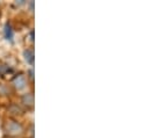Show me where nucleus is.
<instances>
[{"label": "nucleus", "mask_w": 150, "mask_h": 138, "mask_svg": "<svg viewBox=\"0 0 150 138\" xmlns=\"http://www.w3.org/2000/svg\"><path fill=\"white\" fill-rule=\"evenodd\" d=\"M28 73H29V78H30V80H34V70L30 69L28 71Z\"/></svg>", "instance_id": "nucleus-9"}, {"label": "nucleus", "mask_w": 150, "mask_h": 138, "mask_svg": "<svg viewBox=\"0 0 150 138\" xmlns=\"http://www.w3.org/2000/svg\"><path fill=\"white\" fill-rule=\"evenodd\" d=\"M9 93H11L9 87H7V86H6V85H4V84H0V96L9 95Z\"/></svg>", "instance_id": "nucleus-7"}, {"label": "nucleus", "mask_w": 150, "mask_h": 138, "mask_svg": "<svg viewBox=\"0 0 150 138\" xmlns=\"http://www.w3.org/2000/svg\"><path fill=\"white\" fill-rule=\"evenodd\" d=\"M12 85H13V87H14L15 89H18V91H22V89H25V88L27 87V85H28V80H27L26 75H23V74H19V75H16V77L13 79Z\"/></svg>", "instance_id": "nucleus-2"}, {"label": "nucleus", "mask_w": 150, "mask_h": 138, "mask_svg": "<svg viewBox=\"0 0 150 138\" xmlns=\"http://www.w3.org/2000/svg\"><path fill=\"white\" fill-rule=\"evenodd\" d=\"M29 36H30V41L33 42V41H34V32H33V30L29 33Z\"/></svg>", "instance_id": "nucleus-11"}, {"label": "nucleus", "mask_w": 150, "mask_h": 138, "mask_svg": "<svg viewBox=\"0 0 150 138\" xmlns=\"http://www.w3.org/2000/svg\"><path fill=\"white\" fill-rule=\"evenodd\" d=\"M23 57H25V61L27 62V64L29 65H33L34 64V51L32 49H25L23 51Z\"/></svg>", "instance_id": "nucleus-4"}, {"label": "nucleus", "mask_w": 150, "mask_h": 138, "mask_svg": "<svg viewBox=\"0 0 150 138\" xmlns=\"http://www.w3.org/2000/svg\"><path fill=\"white\" fill-rule=\"evenodd\" d=\"M8 111H9L11 114H13V115H21V114H23V110L20 108V106H18V104H15L9 106Z\"/></svg>", "instance_id": "nucleus-6"}, {"label": "nucleus", "mask_w": 150, "mask_h": 138, "mask_svg": "<svg viewBox=\"0 0 150 138\" xmlns=\"http://www.w3.org/2000/svg\"><path fill=\"white\" fill-rule=\"evenodd\" d=\"M13 70L9 69L8 66H5V65H0V74L1 75H5L6 73H12Z\"/></svg>", "instance_id": "nucleus-8"}, {"label": "nucleus", "mask_w": 150, "mask_h": 138, "mask_svg": "<svg viewBox=\"0 0 150 138\" xmlns=\"http://www.w3.org/2000/svg\"><path fill=\"white\" fill-rule=\"evenodd\" d=\"M29 7H30V11L33 12L34 11V1H30L29 2Z\"/></svg>", "instance_id": "nucleus-10"}, {"label": "nucleus", "mask_w": 150, "mask_h": 138, "mask_svg": "<svg viewBox=\"0 0 150 138\" xmlns=\"http://www.w3.org/2000/svg\"><path fill=\"white\" fill-rule=\"evenodd\" d=\"M4 35H5V38L8 39V41H13V37H14V34H13V29H12V26L7 22L5 25V28H4Z\"/></svg>", "instance_id": "nucleus-5"}, {"label": "nucleus", "mask_w": 150, "mask_h": 138, "mask_svg": "<svg viewBox=\"0 0 150 138\" xmlns=\"http://www.w3.org/2000/svg\"><path fill=\"white\" fill-rule=\"evenodd\" d=\"M4 131L8 137H19L21 135H23L25 132V128L23 125L14 120H8L5 122L4 124Z\"/></svg>", "instance_id": "nucleus-1"}, {"label": "nucleus", "mask_w": 150, "mask_h": 138, "mask_svg": "<svg viewBox=\"0 0 150 138\" xmlns=\"http://www.w3.org/2000/svg\"><path fill=\"white\" fill-rule=\"evenodd\" d=\"M21 102L22 104L25 106V107H27V108H33L34 107V102H35V100H34V94L33 93H25L22 96H21Z\"/></svg>", "instance_id": "nucleus-3"}]
</instances>
